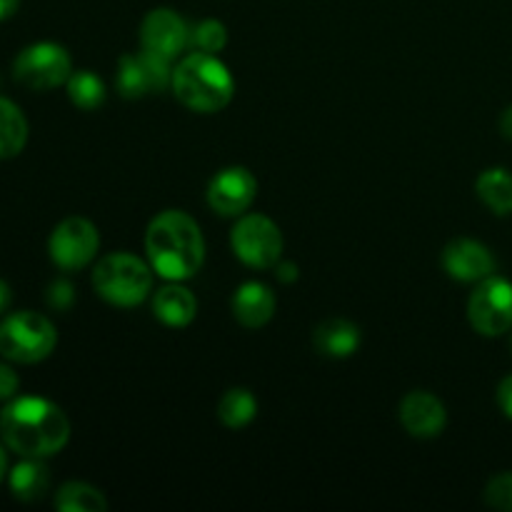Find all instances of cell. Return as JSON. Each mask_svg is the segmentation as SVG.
I'll list each match as a JSON object with an SVG mask.
<instances>
[{"instance_id":"obj_1","label":"cell","mask_w":512,"mask_h":512,"mask_svg":"<svg viewBox=\"0 0 512 512\" xmlns=\"http://www.w3.org/2000/svg\"><path fill=\"white\" fill-rule=\"evenodd\" d=\"M0 438L20 458H53L68 445L70 420L45 398H13L0 413Z\"/></svg>"},{"instance_id":"obj_2","label":"cell","mask_w":512,"mask_h":512,"mask_svg":"<svg viewBox=\"0 0 512 512\" xmlns=\"http://www.w3.org/2000/svg\"><path fill=\"white\" fill-rule=\"evenodd\" d=\"M145 253L155 273L165 280H190L205 260L200 225L183 210H163L145 230Z\"/></svg>"},{"instance_id":"obj_3","label":"cell","mask_w":512,"mask_h":512,"mask_svg":"<svg viewBox=\"0 0 512 512\" xmlns=\"http://www.w3.org/2000/svg\"><path fill=\"white\" fill-rule=\"evenodd\" d=\"M170 88L193 113H218L233 100L235 80L218 55L193 50L173 68Z\"/></svg>"},{"instance_id":"obj_4","label":"cell","mask_w":512,"mask_h":512,"mask_svg":"<svg viewBox=\"0 0 512 512\" xmlns=\"http://www.w3.org/2000/svg\"><path fill=\"white\" fill-rule=\"evenodd\" d=\"M153 265L130 253H110L93 270V288L105 303L133 308L153 290Z\"/></svg>"},{"instance_id":"obj_5","label":"cell","mask_w":512,"mask_h":512,"mask_svg":"<svg viewBox=\"0 0 512 512\" xmlns=\"http://www.w3.org/2000/svg\"><path fill=\"white\" fill-rule=\"evenodd\" d=\"M58 343L55 325L35 310H18L0 320V355L10 363L35 365L48 358Z\"/></svg>"},{"instance_id":"obj_6","label":"cell","mask_w":512,"mask_h":512,"mask_svg":"<svg viewBox=\"0 0 512 512\" xmlns=\"http://www.w3.org/2000/svg\"><path fill=\"white\" fill-rule=\"evenodd\" d=\"M70 75H73V63H70L68 50L50 40L23 48L13 63V78L35 93L65 85Z\"/></svg>"},{"instance_id":"obj_7","label":"cell","mask_w":512,"mask_h":512,"mask_svg":"<svg viewBox=\"0 0 512 512\" xmlns=\"http://www.w3.org/2000/svg\"><path fill=\"white\" fill-rule=\"evenodd\" d=\"M230 245H233V253L240 263H245L248 268L268 270L275 268L280 255H283V233L265 215L243 213L238 223L233 225Z\"/></svg>"},{"instance_id":"obj_8","label":"cell","mask_w":512,"mask_h":512,"mask_svg":"<svg viewBox=\"0 0 512 512\" xmlns=\"http://www.w3.org/2000/svg\"><path fill=\"white\" fill-rule=\"evenodd\" d=\"M468 318L475 333L498 338L512 330V283L500 275L480 280L468 300Z\"/></svg>"},{"instance_id":"obj_9","label":"cell","mask_w":512,"mask_h":512,"mask_svg":"<svg viewBox=\"0 0 512 512\" xmlns=\"http://www.w3.org/2000/svg\"><path fill=\"white\" fill-rule=\"evenodd\" d=\"M173 83V68L168 58L150 53V50H138V53H125L118 60V73H115V85L118 93L128 100L148 98V95L163 93Z\"/></svg>"},{"instance_id":"obj_10","label":"cell","mask_w":512,"mask_h":512,"mask_svg":"<svg viewBox=\"0 0 512 512\" xmlns=\"http://www.w3.org/2000/svg\"><path fill=\"white\" fill-rule=\"evenodd\" d=\"M100 235L98 228L88 218L70 215L60 220L48 240L50 260L60 270H80L98 255Z\"/></svg>"},{"instance_id":"obj_11","label":"cell","mask_w":512,"mask_h":512,"mask_svg":"<svg viewBox=\"0 0 512 512\" xmlns=\"http://www.w3.org/2000/svg\"><path fill=\"white\" fill-rule=\"evenodd\" d=\"M258 195V180L243 165L223 168L208 185V205L223 218H238L253 205Z\"/></svg>"},{"instance_id":"obj_12","label":"cell","mask_w":512,"mask_h":512,"mask_svg":"<svg viewBox=\"0 0 512 512\" xmlns=\"http://www.w3.org/2000/svg\"><path fill=\"white\" fill-rule=\"evenodd\" d=\"M140 45L160 58H178L185 48H190V28L170 8H155L140 23Z\"/></svg>"},{"instance_id":"obj_13","label":"cell","mask_w":512,"mask_h":512,"mask_svg":"<svg viewBox=\"0 0 512 512\" xmlns=\"http://www.w3.org/2000/svg\"><path fill=\"white\" fill-rule=\"evenodd\" d=\"M443 268L458 283H480L495 273V258L478 240L458 238L445 245Z\"/></svg>"},{"instance_id":"obj_14","label":"cell","mask_w":512,"mask_h":512,"mask_svg":"<svg viewBox=\"0 0 512 512\" xmlns=\"http://www.w3.org/2000/svg\"><path fill=\"white\" fill-rule=\"evenodd\" d=\"M400 423L408 430V435L420 440L438 438L448 423L443 400L435 398L428 390H413L400 403Z\"/></svg>"},{"instance_id":"obj_15","label":"cell","mask_w":512,"mask_h":512,"mask_svg":"<svg viewBox=\"0 0 512 512\" xmlns=\"http://www.w3.org/2000/svg\"><path fill=\"white\" fill-rule=\"evenodd\" d=\"M230 308H233L235 320L243 328H263L275 315V295L265 283L248 280V283H243L235 290L233 300H230Z\"/></svg>"},{"instance_id":"obj_16","label":"cell","mask_w":512,"mask_h":512,"mask_svg":"<svg viewBox=\"0 0 512 512\" xmlns=\"http://www.w3.org/2000/svg\"><path fill=\"white\" fill-rule=\"evenodd\" d=\"M153 313L168 328H185L195 320L198 300L185 285L170 280V285L160 288L153 298Z\"/></svg>"},{"instance_id":"obj_17","label":"cell","mask_w":512,"mask_h":512,"mask_svg":"<svg viewBox=\"0 0 512 512\" xmlns=\"http://www.w3.org/2000/svg\"><path fill=\"white\" fill-rule=\"evenodd\" d=\"M313 345L325 358H350L360 348V330L345 318H330L315 328Z\"/></svg>"},{"instance_id":"obj_18","label":"cell","mask_w":512,"mask_h":512,"mask_svg":"<svg viewBox=\"0 0 512 512\" xmlns=\"http://www.w3.org/2000/svg\"><path fill=\"white\" fill-rule=\"evenodd\" d=\"M8 485L13 498L20 503H35L43 500L50 490V470L43 458H23L8 475Z\"/></svg>"},{"instance_id":"obj_19","label":"cell","mask_w":512,"mask_h":512,"mask_svg":"<svg viewBox=\"0 0 512 512\" xmlns=\"http://www.w3.org/2000/svg\"><path fill=\"white\" fill-rule=\"evenodd\" d=\"M28 120L23 110L8 98H0V160L15 158L28 143Z\"/></svg>"},{"instance_id":"obj_20","label":"cell","mask_w":512,"mask_h":512,"mask_svg":"<svg viewBox=\"0 0 512 512\" xmlns=\"http://www.w3.org/2000/svg\"><path fill=\"white\" fill-rule=\"evenodd\" d=\"M478 198L493 210L495 215L505 218L512 213V173L505 168H488L480 173L478 183Z\"/></svg>"},{"instance_id":"obj_21","label":"cell","mask_w":512,"mask_h":512,"mask_svg":"<svg viewBox=\"0 0 512 512\" xmlns=\"http://www.w3.org/2000/svg\"><path fill=\"white\" fill-rule=\"evenodd\" d=\"M55 508L60 512H105L108 510V500L98 488L88 483H65L55 493Z\"/></svg>"},{"instance_id":"obj_22","label":"cell","mask_w":512,"mask_h":512,"mask_svg":"<svg viewBox=\"0 0 512 512\" xmlns=\"http://www.w3.org/2000/svg\"><path fill=\"white\" fill-rule=\"evenodd\" d=\"M258 413V400L248 388H230L218 403V418L225 428H245Z\"/></svg>"},{"instance_id":"obj_23","label":"cell","mask_w":512,"mask_h":512,"mask_svg":"<svg viewBox=\"0 0 512 512\" xmlns=\"http://www.w3.org/2000/svg\"><path fill=\"white\" fill-rule=\"evenodd\" d=\"M65 85H68V98L75 108L95 110L105 103V83L93 70H75Z\"/></svg>"},{"instance_id":"obj_24","label":"cell","mask_w":512,"mask_h":512,"mask_svg":"<svg viewBox=\"0 0 512 512\" xmlns=\"http://www.w3.org/2000/svg\"><path fill=\"white\" fill-rule=\"evenodd\" d=\"M225 45H228V28L220 20H200L198 25L190 28V50L218 55Z\"/></svg>"},{"instance_id":"obj_25","label":"cell","mask_w":512,"mask_h":512,"mask_svg":"<svg viewBox=\"0 0 512 512\" xmlns=\"http://www.w3.org/2000/svg\"><path fill=\"white\" fill-rule=\"evenodd\" d=\"M485 503L493 510L512 512V473H500L485 485Z\"/></svg>"},{"instance_id":"obj_26","label":"cell","mask_w":512,"mask_h":512,"mask_svg":"<svg viewBox=\"0 0 512 512\" xmlns=\"http://www.w3.org/2000/svg\"><path fill=\"white\" fill-rule=\"evenodd\" d=\"M45 300H48V305L53 310H68L75 300L73 285H70L68 280H55V283H50Z\"/></svg>"},{"instance_id":"obj_27","label":"cell","mask_w":512,"mask_h":512,"mask_svg":"<svg viewBox=\"0 0 512 512\" xmlns=\"http://www.w3.org/2000/svg\"><path fill=\"white\" fill-rule=\"evenodd\" d=\"M20 388V378L8 363H0V400H13Z\"/></svg>"},{"instance_id":"obj_28","label":"cell","mask_w":512,"mask_h":512,"mask_svg":"<svg viewBox=\"0 0 512 512\" xmlns=\"http://www.w3.org/2000/svg\"><path fill=\"white\" fill-rule=\"evenodd\" d=\"M495 398H498V405L505 413V418L512 420V375H505V378L500 380L498 395H495Z\"/></svg>"},{"instance_id":"obj_29","label":"cell","mask_w":512,"mask_h":512,"mask_svg":"<svg viewBox=\"0 0 512 512\" xmlns=\"http://www.w3.org/2000/svg\"><path fill=\"white\" fill-rule=\"evenodd\" d=\"M298 265L295 263H283V260H278V265H275V275H278L280 283H293V280H298Z\"/></svg>"},{"instance_id":"obj_30","label":"cell","mask_w":512,"mask_h":512,"mask_svg":"<svg viewBox=\"0 0 512 512\" xmlns=\"http://www.w3.org/2000/svg\"><path fill=\"white\" fill-rule=\"evenodd\" d=\"M500 133L508 140H512V105H508V108L503 110V115H500Z\"/></svg>"},{"instance_id":"obj_31","label":"cell","mask_w":512,"mask_h":512,"mask_svg":"<svg viewBox=\"0 0 512 512\" xmlns=\"http://www.w3.org/2000/svg\"><path fill=\"white\" fill-rule=\"evenodd\" d=\"M18 8H20V0H0V20L13 18Z\"/></svg>"},{"instance_id":"obj_32","label":"cell","mask_w":512,"mask_h":512,"mask_svg":"<svg viewBox=\"0 0 512 512\" xmlns=\"http://www.w3.org/2000/svg\"><path fill=\"white\" fill-rule=\"evenodd\" d=\"M10 300H13V295H10V285L5 283V280H0V315L8 310Z\"/></svg>"},{"instance_id":"obj_33","label":"cell","mask_w":512,"mask_h":512,"mask_svg":"<svg viewBox=\"0 0 512 512\" xmlns=\"http://www.w3.org/2000/svg\"><path fill=\"white\" fill-rule=\"evenodd\" d=\"M5 473H8V458H5V450L0 448V483H3Z\"/></svg>"},{"instance_id":"obj_34","label":"cell","mask_w":512,"mask_h":512,"mask_svg":"<svg viewBox=\"0 0 512 512\" xmlns=\"http://www.w3.org/2000/svg\"><path fill=\"white\" fill-rule=\"evenodd\" d=\"M510 350H512V330H510Z\"/></svg>"}]
</instances>
